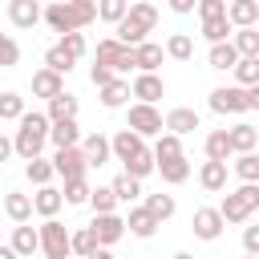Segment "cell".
<instances>
[{"label": "cell", "mask_w": 259, "mask_h": 259, "mask_svg": "<svg viewBox=\"0 0 259 259\" xmlns=\"http://www.w3.org/2000/svg\"><path fill=\"white\" fill-rule=\"evenodd\" d=\"M89 81H93L97 89H105L109 81H117V73H113V69H105V65H93V69H89Z\"/></svg>", "instance_id": "obj_51"}, {"label": "cell", "mask_w": 259, "mask_h": 259, "mask_svg": "<svg viewBox=\"0 0 259 259\" xmlns=\"http://www.w3.org/2000/svg\"><path fill=\"white\" fill-rule=\"evenodd\" d=\"M93 20H97V4H93V0H53V4L45 8V24H49L53 32H61V36L81 32V28L93 24Z\"/></svg>", "instance_id": "obj_1"}, {"label": "cell", "mask_w": 259, "mask_h": 259, "mask_svg": "<svg viewBox=\"0 0 259 259\" xmlns=\"http://www.w3.org/2000/svg\"><path fill=\"white\" fill-rule=\"evenodd\" d=\"M227 158H235L231 134H227V130H210V134H206V162H223V166H227Z\"/></svg>", "instance_id": "obj_24"}, {"label": "cell", "mask_w": 259, "mask_h": 259, "mask_svg": "<svg viewBox=\"0 0 259 259\" xmlns=\"http://www.w3.org/2000/svg\"><path fill=\"white\" fill-rule=\"evenodd\" d=\"M65 202L69 206H81V202H89V194H93V186H89V178H73V182H65Z\"/></svg>", "instance_id": "obj_46"}, {"label": "cell", "mask_w": 259, "mask_h": 259, "mask_svg": "<svg viewBox=\"0 0 259 259\" xmlns=\"http://www.w3.org/2000/svg\"><path fill=\"white\" fill-rule=\"evenodd\" d=\"M125 130H134L138 138H162V130H166V117L154 109V105H130V121H125Z\"/></svg>", "instance_id": "obj_7"}, {"label": "cell", "mask_w": 259, "mask_h": 259, "mask_svg": "<svg viewBox=\"0 0 259 259\" xmlns=\"http://www.w3.org/2000/svg\"><path fill=\"white\" fill-rule=\"evenodd\" d=\"M130 93L138 97V105H154L158 97H166V81L158 73H138L134 85H130Z\"/></svg>", "instance_id": "obj_12"}, {"label": "cell", "mask_w": 259, "mask_h": 259, "mask_svg": "<svg viewBox=\"0 0 259 259\" xmlns=\"http://www.w3.org/2000/svg\"><path fill=\"white\" fill-rule=\"evenodd\" d=\"M93 251H101V243H97L93 227H81V231H73V255H77V259H89Z\"/></svg>", "instance_id": "obj_41"}, {"label": "cell", "mask_w": 259, "mask_h": 259, "mask_svg": "<svg viewBox=\"0 0 259 259\" xmlns=\"http://www.w3.org/2000/svg\"><path fill=\"white\" fill-rule=\"evenodd\" d=\"M154 170H158V162H154V150H150V146H146V150L125 166V174H130V178H138V182H142L146 174H154Z\"/></svg>", "instance_id": "obj_45"}, {"label": "cell", "mask_w": 259, "mask_h": 259, "mask_svg": "<svg viewBox=\"0 0 259 259\" xmlns=\"http://www.w3.org/2000/svg\"><path fill=\"white\" fill-rule=\"evenodd\" d=\"M57 45H61L73 61H81V57H85V32H69V36H61Z\"/></svg>", "instance_id": "obj_49"}, {"label": "cell", "mask_w": 259, "mask_h": 259, "mask_svg": "<svg viewBox=\"0 0 259 259\" xmlns=\"http://www.w3.org/2000/svg\"><path fill=\"white\" fill-rule=\"evenodd\" d=\"M247 105H251V109H259V85H255V89H247Z\"/></svg>", "instance_id": "obj_55"}, {"label": "cell", "mask_w": 259, "mask_h": 259, "mask_svg": "<svg viewBox=\"0 0 259 259\" xmlns=\"http://www.w3.org/2000/svg\"><path fill=\"white\" fill-rule=\"evenodd\" d=\"M158 174H162V182L182 186V182L190 178V158L182 154V158H174V162H158Z\"/></svg>", "instance_id": "obj_32"}, {"label": "cell", "mask_w": 259, "mask_h": 259, "mask_svg": "<svg viewBox=\"0 0 259 259\" xmlns=\"http://www.w3.org/2000/svg\"><path fill=\"white\" fill-rule=\"evenodd\" d=\"M170 259H194V255H190V251H174Z\"/></svg>", "instance_id": "obj_58"}, {"label": "cell", "mask_w": 259, "mask_h": 259, "mask_svg": "<svg viewBox=\"0 0 259 259\" xmlns=\"http://www.w3.org/2000/svg\"><path fill=\"white\" fill-rule=\"evenodd\" d=\"M61 206H65V194H61L57 186H40V190L32 194V210H36L40 219H57Z\"/></svg>", "instance_id": "obj_21"}, {"label": "cell", "mask_w": 259, "mask_h": 259, "mask_svg": "<svg viewBox=\"0 0 259 259\" xmlns=\"http://www.w3.org/2000/svg\"><path fill=\"white\" fill-rule=\"evenodd\" d=\"M89 227H93V235H97L101 247H113V243L125 239V219H121V214H93Z\"/></svg>", "instance_id": "obj_11"}, {"label": "cell", "mask_w": 259, "mask_h": 259, "mask_svg": "<svg viewBox=\"0 0 259 259\" xmlns=\"http://www.w3.org/2000/svg\"><path fill=\"white\" fill-rule=\"evenodd\" d=\"M202 36H206L210 45H227V40L235 36V28H231L227 16H219V20H202Z\"/></svg>", "instance_id": "obj_38"}, {"label": "cell", "mask_w": 259, "mask_h": 259, "mask_svg": "<svg viewBox=\"0 0 259 259\" xmlns=\"http://www.w3.org/2000/svg\"><path fill=\"white\" fill-rule=\"evenodd\" d=\"M206 61H210V69H219V73H235V65H239V53H235V45L227 40V45H210V53H206Z\"/></svg>", "instance_id": "obj_30"}, {"label": "cell", "mask_w": 259, "mask_h": 259, "mask_svg": "<svg viewBox=\"0 0 259 259\" xmlns=\"http://www.w3.org/2000/svg\"><path fill=\"white\" fill-rule=\"evenodd\" d=\"M97 97H101V105H105V109H121L134 93H130V81H121V77H117V81H109L105 89H97Z\"/></svg>", "instance_id": "obj_29"}, {"label": "cell", "mask_w": 259, "mask_h": 259, "mask_svg": "<svg viewBox=\"0 0 259 259\" xmlns=\"http://www.w3.org/2000/svg\"><path fill=\"white\" fill-rule=\"evenodd\" d=\"M142 206H146L158 223H166V219L178 210V206H174V194H146V202H142Z\"/></svg>", "instance_id": "obj_40"}, {"label": "cell", "mask_w": 259, "mask_h": 259, "mask_svg": "<svg viewBox=\"0 0 259 259\" xmlns=\"http://www.w3.org/2000/svg\"><path fill=\"white\" fill-rule=\"evenodd\" d=\"M134 57H138V73H158V65H162L166 49H162V45H154V40H146V45H138V49H134Z\"/></svg>", "instance_id": "obj_28"}, {"label": "cell", "mask_w": 259, "mask_h": 259, "mask_svg": "<svg viewBox=\"0 0 259 259\" xmlns=\"http://www.w3.org/2000/svg\"><path fill=\"white\" fill-rule=\"evenodd\" d=\"M243 255H259V223L243 227Z\"/></svg>", "instance_id": "obj_52"}, {"label": "cell", "mask_w": 259, "mask_h": 259, "mask_svg": "<svg viewBox=\"0 0 259 259\" xmlns=\"http://www.w3.org/2000/svg\"><path fill=\"white\" fill-rule=\"evenodd\" d=\"M16 65H20V45L8 32H0V69H16Z\"/></svg>", "instance_id": "obj_48"}, {"label": "cell", "mask_w": 259, "mask_h": 259, "mask_svg": "<svg viewBox=\"0 0 259 259\" xmlns=\"http://www.w3.org/2000/svg\"><path fill=\"white\" fill-rule=\"evenodd\" d=\"M20 259H32V251H40V231L36 227H28V223H20V227H12V243H8Z\"/></svg>", "instance_id": "obj_19"}, {"label": "cell", "mask_w": 259, "mask_h": 259, "mask_svg": "<svg viewBox=\"0 0 259 259\" xmlns=\"http://www.w3.org/2000/svg\"><path fill=\"white\" fill-rule=\"evenodd\" d=\"M8 20H12L16 28H36V24L45 20V8H40L36 0H12V4H8Z\"/></svg>", "instance_id": "obj_14"}, {"label": "cell", "mask_w": 259, "mask_h": 259, "mask_svg": "<svg viewBox=\"0 0 259 259\" xmlns=\"http://www.w3.org/2000/svg\"><path fill=\"white\" fill-rule=\"evenodd\" d=\"M89 259H113V251H109V247H101V251H93Z\"/></svg>", "instance_id": "obj_57"}, {"label": "cell", "mask_w": 259, "mask_h": 259, "mask_svg": "<svg viewBox=\"0 0 259 259\" xmlns=\"http://www.w3.org/2000/svg\"><path fill=\"white\" fill-rule=\"evenodd\" d=\"M61 93H65V77H57L53 69H36V73H32V97L57 101Z\"/></svg>", "instance_id": "obj_16"}, {"label": "cell", "mask_w": 259, "mask_h": 259, "mask_svg": "<svg viewBox=\"0 0 259 259\" xmlns=\"http://www.w3.org/2000/svg\"><path fill=\"white\" fill-rule=\"evenodd\" d=\"M4 214L20 227V223H28L32 219V194H20V190H8L4 194Z\"/></svg>", "instance_id": "obj_22"}, {"label": "cell", "mask_w": 259, "mask_h": 259, "mask_svg": "<svg viewBox=\"0 0 259 259\" xmlns=\"http://www.w3.org/2000/svg\"><path fill=\"white\" fill-rule=\"evenodd\" d=\"M174 158H182V138L162 134V138L154 142V162H174Z\"/></svg>", "instance_id": "obj_39"}, {"label": "cell", "mask_w": 259, "mask_h": 259, "mask_svg": "<svg viewBox=\"0 0 259 259\" xmlns=\"http://www.w3.org/2000/svg\"><path fill=\"white\" fill-rule=\"evenodd\" d=\"M109 146H113V158H117L121 166H130V162L146 150V138H138L134 130H117V134L109 138Z\"/></svg>", "instance_id": "obj_13"}, {"label": "cell", "mask_w": 259, "mask_h": 259, "mask_svg": "<svg viewBox=\"0 0 259 259\" xmlns=\"http://www.w3.org/2000/svg\"><path fill=\"white\" fill-rule=\"evenodd\" d=\"M45 113H49L53 125H57V121H77V97H73V93H61L57 101H49Z\"/></svg>", "instance_id": "obj_31"}, {"label": "cell", "mask_w": 259, "mask_h": 259, "mask_svg": "<svg viewBox=\"0 0 259 259\" xmlns=\"http://www.w3.org/2000/svg\"><path fill=\"white\" fill-rule=\"evenodd\" d=\"M49 142H53L57 150H73V146H81V125H77V121H57V125L49 130Z\"/></svg>", "instance_id": "obj_25"}, {"label": "cell", "mask_w": 259, "mask_h": 259, "mask_svg": "<svg viewBox=\"0 0 259 259\" xmlns=\"http://www.w3.org/2000/svg\"><path fill=\"white\" fill-rule=\"evenodd\" d=\"M198 186L210 190V194L227 190V166H223V162H202V170H198Z\"/></svg>", "instance_id": "obj_26"}, {"label": "cell", "mask_w": 259, "mask_h": 259, "mask_svg": "<svg viewBox=\"0 0 259 259\" xmlns=\"http://www.w3.org/2000/svg\"><path fill=\"white\" fill-rule=\"evenodd\" d=\"M231 170H235L247 186H259V154H239V158L231 162Z\"/></svg>", "instance_id": "obj_36"}, {"label": "cell", "mask_w": 259, "mask_h": 259, "mask_svg": "<svg viewBox=\"0 0 259 259\" xmlns=\"http://www.w3.org/2000/svg\"><path fill=\"white\" fill-rule=\"evenodd\" d=\"M81 154H85L89 166H105L109 154H113V146H109L105 134H89V138H81Z\"/></svg>", "instance_id": "obj_20"}, {"label": "cell", "mask_w": 259, "mask_h": 259, "mask_svg": "<svg viewBox=\"0 0 259 259\" xmlns=\"http://www.w3.org/2000/svg\"><path fill=\"white\" fill-rule=\"evenodd\" d=\"M210 109L214 113H247L251 105H247V89H239V85H219V89H210Z\"/></svg>", "instance_id": "obj_8"}, {"label": "cell", "mask_w": 259, "mask_h": 259, "mask_svg": "<svg viewBox=\"0 0 259 259\" xmlns=\"http://www.w3.org/2000/svg\"><path fill=\"white\" fill-rule=\"evenodd\" d=\"M24 113H28V109H24V97H20V93H12V89L0 93V121H20Z\"/></svg>", "instance_id": "obj_42"}, {"label": "cell", "mask_w": 259, "mask_h": 259, "mask_svg": "<svg viewBox=\"0 0 259 259\" xmlns=\"http://www.w3.org/2000/svg\"><path fill=\"white\" fill-rule=\"evenodd\" d=\"M49 130H53V121H49V113H24L20 121H16V134H12V146H16V154L24 158V162H32V158H40V150H45V142H49Z\"/></svg>", "instance_id": "obj_2"}, {"label": "cell", "mask_w": 259, "mask_h": 259, "mask_svg": "<svg viewBox=\"0 0 259 259\" xmlns=\"http://www.w3.org/2000/svg\"><path fill=\"white\" fill-rule=\"evenodd\" d=\"M158 227H162V223H158L146 206H130V214H125V231H130L134 239H150Z\"/></svg>", "instance_id": "obj_18"}, {"label": "cell", "mask_w": 259, "mask_h": 259, "mask_svg": "<svg viewBox=\"0 0 259 259\" xmlns=\"http://www.w3.org/2000/svg\"><path fill=\"white\" fill-rule=\"evenodd\" d=\"M109 186H113L117 202H138V198H146V194H142V182H138V178H130L125 170H121V174H117V178H113Z\"/></svg>", "instance_id": "obj_33"}, {"label": "cell", "mask_w": 259, "mask_h": 259, "mask_svg": "<svg viewBox=\"0 0 259 259\" xmlns=\"http://www.w3.org/2000/svg\"><path fill=\"white\" fill-rule=\"evenodd\" d=\"M53 170H57L65 182H73V178H85L89 162H85L81 146H73V150H57V154H53Z\"/></svg>", "instance_id": "obj_10"}, {"label": "cell", "mask_w": 259, "mask_h": 259, "mask_svg": "<svg viewBox=\"0 0 259 259\" xmlns=\"http://www.w3.org/2000/svg\"><path fill=\"white\" fill-rule=\"evenodd\" d=\"M0 259H20V255H16V251H12L8 243H0Z\"/></svg>", "instance_id": "obj_56"}, {"label": "cell", "mask_w": 259, "mask_h": 259, "mask_svg": "<svg viewBox=\"0 0 259 259\" xmlns=\"http://www.w3.org/2000/svg\"><path fill=\"white\" fill-rule=\"evenodd\" d=\"M36 231H40V251H45V259H69V255H73V231H69L61 219H45Z\"/></svg>", "instance_id": "obj_5"}, {"label": "cell", "mask_w": 259, "mask_h": 259, "mask_svg": "<svg viewBox=\"0 0 259 259\" xmlns=\"http://www.w3.org/2000/svg\"><path fill=\"white\" fill-rule=\"evenodd\" d=\"M198 125H202L198 113L186 109V105H174V109L166 113V134H174V138H186V134H194Z\"/></svg>", "instance_id": "obj_17"}, {"label": "cell", "mask_w": 259, "mask_h": 259, "mask_svg": "<svg viewBox=\"0 0 259 259\" xmlns=\"http://www.w3.org/2000/svg\"><path fill=\"white\" fill-rule=\"evenodd\" d=\"M166 57H170V61H190V57H194V40H190L186 32H174V36L166 40Z\"/></svg>", "instance_id": "obj_43"}, {"label": "cell", "mask_w": 259, "mask_h": 259, "mask_svg": "<svg viewBox=\"0 0 259 259\" xmlns=\"http://www.w3.org/2000/svg\"><path fill=\"white\" fill-rule=\"evenodd\" d=\"M243 259H259V255H243Z\"/></svg>", "instance_id": "obj_59"}, {"label": "cell", "mask_w": 259, "mask_h": 259, "mask_svg": "<svg viewBox=\"0 0 259 259\" xmlns=\"http://www.w3.org/2000/svg\"><path fill=\"white\" fill-rule=\"evenodd\" d=\"M97 16H101L105 24L117 28V24L130 16V0H101V4H97Z\"/></svg>", "instance_id": "obj_37"}, {"label": "cell", "mask_w": 259, "mask_h": 259, "mask_svg": "<svg viewBox=\"0 0 259 259\" xmlns=\"http://www.w3.org/2000/svg\"><path fill=\"white\" fill-rule=\"evenodd\" d=\"M170 8H174L178 16H186V12H194V0H170Z\"/></svg>", "instance_id": "obj_54"}, {"label": "cell", "mask_w": 259, "mask_h": 259, "mask_svg": "<svg viewBox=\"0 0 259 259\" xmlns=\"http://www.w3.org/2000/svg\"><path fill=\"white\" fill-rule=\"evenodd\" d=\"M227 134H231V150H235V158H239V154H255V142H259V130H255V125L239 121V125H231Z\"/></svg>", "instance_id": "obj_23"}, {"label": "cell", "mask_w": 259, "mask_h": 259, "mask_svg": "<svg viewBox=\"0 0 259 259\" xmlns=\"http://www.w3.org/2000/svg\"><path fill=\"white\" fill-rule=\"evenodd\" d=\"M97 65H105V69H113V73L121 77V73L138 69V57H134V49H125L117 36H105V40H97Z\"/></svg>", "instance_id": "obj_6"}, {"label": "cell", "mask_w": 259, "mask_h": 259, "mask_svg": "<svg viewBox=\"0 0 259 259\" xmlns=\"http://www.w3.org/2000/svg\"><path fill=\"white\" fill-rule=\"evenodd\" d=\"M12 154H16V146H12V138H4V134H0V162H8Z\"/></svg>", "instance_id": "obj_53"}, {"label": "cell", "mask_w": 259, "mask_h": 259, "mask_svg": "<svg viewBox=\"0 0 259 259\" xmlns=\"http://www.w3.org/2000/svg\"><path fill=\"white\" fill-rule=\"evenodd\" d=\"M235 85L239 89H255L259 85V61H239L235 65Z\"/></svg>", "instance_id": "obj_47"}, {"label": "cell", "mask_w": 259, "mask_h": 259, "mask_svg": "<svg viewBox=\"0 0 259 259\" xmlns=\"http://www.w3.org/2000/svg\"><path fill=\"white\" fill-rule=\"evenodd\" d=\"M24 174H28V182L40 190V186H49V182H53V174H57V170H53V158H32V162L24 166Z\"/></svg>", "instance_id": "obj_34"}, {"label": "cell", "mask_w": 259, "mask_h": 259, "mask_svg": "<svg viewBox=\"0 0 259 259\" xmlns=\"http://www.w3.org/2000/svg\"><path fill=\"white\" fill-rule=\"evenodd\" d=\"M73 65H77V61H73V57H69V53L61 49V45H53V49L45 53V69H53L57 77H65V73H69Z\"/></svg>", "instance_id": "obj_44"}, {"label": "cell", "mask_w": 259, "mask_h": 259, "mask_svg": "<svg viewBox=\"0 0 259 259\" xmlns=\"http://www.w3.org/2000/svg\"><path fill=\"white\" fill-rule=\"evenodd\" d=\"M227 20H231L235 32L239 28H259V4L255 0H231L227 4Z\"/></svg>", "instance_id": "obj_15"}, {"label": "cell", "mask_w": 259, "mask_h": 259, "mask_svg": "<svg viewBox=\"0 0 259 259\" xmlns=\"http://www.w3.org/2000/svg\"><path fill=\"white\" fill-rule=\"evenodd\" d=\"M154 24H158V8H154L150 0H138V4H130V16L113 28V36H117L125 49H138V45H146V36L154 32Z\"/></svg>", "instance_id": "obj_3"}, {"label": "cell", "mask_w": 259, "mask_h": 259, "mask_svg": "<svg viewBox=\"0 0 259 259\" xmlns=\"http://www.w3.org/2000/svg\"><path fill=\"white\" fill-rule=\"evenodd\" d=\"M231 45H235L239 61H259V28H239L231 36Z\"/></svg>", "instance_id": "obj_27"}, {"label": "cell", "mask_w": 259, "mask_h": 259, "mask_svg": "<svg viewBox=\"0 0 259 259\" xmlns=\"http://www.w3.org/2000/svg\"><path fill=\"white\" fill-rule=\"evenodd\" d=\"M223 214H219V206H198L194 210V219H190V231H194V239H202V243H214L219 235H223Z\"/></svg>", "instance_id": "obj_9"}, {"label": "cell", "mask_w": 259, "mask_h": 259, "mask_svg": "<svg viewBox=\"0 0 259 259\" xmlns=\"http://www.w3.org/2000/svg\"><path fill=\"white\" fill-rule=\"evenodd\" d=\"M198 16H202V20H219V16H227V0H198Z\"/></svg>", "instance_id": "obj_50"}, {"label": "cell", "mask_w": 259, "mask_h": 259, "mask_svg": "<svg viewBox=\"0 0 259 259\" xmlns=\"http://www.w3.org/2000/svg\"><path fill=\"white\" fill-rule=\"evenodd\" d=\"M89 206H93V214H117V194H113V186H93Z\"/></svg>", "instance_id": "obj_35"}, {"label": "cell", "mask_w": 259, "mask_h": 259, "mask_svg": "<svg viewBox=\"0 0 259 259\" xmlns=\"http://www.w3.org/2000/svg\"><path fill=\"white\" fill-rule=\"evenodd\" d=\"M259 210V186H239V190H231L227 198H223V206H219V214H223V223H247L251 214Z\"/></svg>", "instance_id": "obj_4"}]
</instances>
